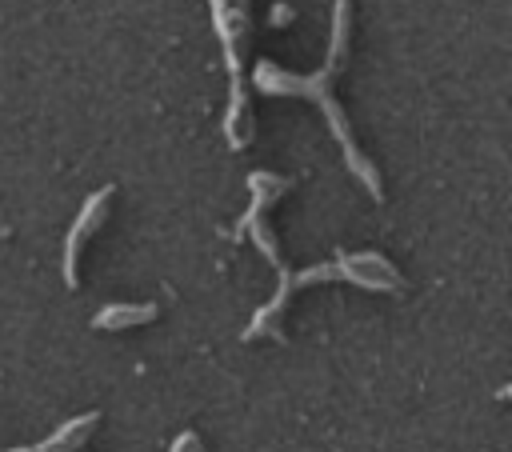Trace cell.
<instances>
[{
  "mask_svg": "<svg viewBox=\"0 0 512 452\" xmlns=\"http://www.w3.org/2000/svg\"><path fill=\"white\" fill-rule=\"evenodd\" d=\"M252 84H256L260 92H276V96H280V92H292V96H312V100L324 108V116H328V124H332V132H336L340 148H344L348 168H352V172L364 180V188L372 192V200H384V188H380V176H376L372 160H364V156H360V148L352 144L348 120H344L340 104H336V100H332V92H328V84H332V68L312 72V76H292V72L276 68L272 60H260V64L252 68Z\"/></svg>",
  "mask_w": 512,
  "mask_h": 452,
  "instance_id": "1",
  "label": "cell"
},
{
  "mask_svg": "<svg viewBox=\"0 0 512 452\" xmlns=\"http://www.w3.org/2000/svg\"><path fill=\"white\" fill-rule=\"evenodd\" d=\"M280 272V288H276V296L252 316V324L244 328V340H252V336H264V332H272V336H280L276 332V320H280V312H284V304H288V296L300 288V284H316V280H332L336 276V264H312V268H300V272H288L284 264L276 268Z\"/></svg>",
  "mask_w": 512,
  "mask_h": 452,
  "instance_id": "2",
  "label": "cell"
},
{
  "mask_svg": "<svg viewBox=\"0 0 512 452\" xmlns=\"http://www.w3.org/2000/svg\"><path fill=\"white\" fill-rule=\"evenodd\" d=\"M336 276H344L368 292H400L404 288V276L380 252H356V256L336 252Z\"/></svg>",
  "mask_w": 512,
  "mask_h": 452,
  "instance_id": "3",
  "label": "cell"
},
{
  "mask_svg": "<svg viewBox=\"0 0 512 452\" xmlns=\"http://www.w3.org/2000/svg\"><path fill=\"white\" fill-rule=\"evenodd\" d=\"M108 200H112V184H108V188H100V192H92V196L80 204V212H76V220H72V228H68V236H64V284H68V288H76V284H80V276H76L80 244H84V240L96 232V224L104 220Z\"/></svg>",
  "mask_w": 512,
  "mask_h": 452,
  "instance_id": "4",
  "label": "cell"
},
{
  "mask_svg": "<svg viewBox=\"0 0 512 452\" xmlns=\"http://www.w3.org/2000/svg\"><path fill=\"white\" fill-rule=\"evenodd\" d=\"M96 420H100V412H84V416H72V420H64L48 440H40L32 452H76L84 440H88V432L96 428Z\"/></svg>",
  "mask_w": 512,
  "mask_h": 452,
  "instance_id": "5",
  "label": "cell"
},
{
  "mask_svg": "<svg viewBox=\"0 0 512 452\" xmlns=\"http://www.w3.org/2000/svg\"><path fill=\"white\" fill-rule=\"evenodd\" d=\"M248 188H252V208L240 216L236 232H244V224H252L256 216H264V208H268L280 192H288V180L276 176V172H248Z\"/></svg>",
  "mask_w": 512,
  "mask_h": 452,
  "instance_id": "6",
  "label": "cell"
},
{
  "mask_svg": "<svg viewBox=\"0 0 512 452\" xmlns=\"http://www.w3.org/2000/svg\"><path fill=\"white\" fill-rule=\"evenodd\" d=\"M156 304H108L92 316V328H104V332H116V328H128V324H148L156 320Z\"/></svg>",
  "mask_w": 512,
  "mask_h": 452,
  "instance_id": "7",
  "label": "cell"
},
{
  "mask_svg": "<svg viewBox=\"0 0 512 452\" xmlns=\"http://www.w3.org/2000/svg\"><path fill=\"white\" fill-rule=\"evenodd\" d=\"M348 0H336V8H332V52H328V68L336 72V64H340V56H344V44H348Z\"/></svg>",
  "mask_w": 512,
  "mask_h": 452,
  "instance_id": "8",
  "label": "cell"
},
{
  "mask_svg": "<svg viewBox=\"0 0 512 452\" xmlns=\"http://www.w3.org/2000/svg\"><path fill=\"white\" fill-rule=\"evenodd\" d=\"M168 452H200V440H196V432H180L176 440H172V448Z\"/></svg>",
  "mask_w": 512,
  "mask_h": 452,
  "instance_id": "9",
  "label": "cell"
},
{
  "mask_svg": "<svg viewBox=\"0 0 512 452\" xmlns=\"http://www.w3.org/2000/svg\"><path fill=\"white\" fill-rule=\"evenodd\" d=\"M272 12H276V16H272V20H276V24H284V20H288V16H292V12H288V8H280V4H276V8H272Z\"/></svg>",
  "mask_w": 512,
  "mask_h": 452,
  "instance_id": "10",
  "label": "cell"
},
{
  "mask_svg": "<svg viewBox=\"0 0 512 452\" xmlns=\"http://www.w3.org/2000/svg\"><path fill=\"white\" fill-rule=\"evenodd\" d=\"M4 452H32V448H4Z\"/></svg>",
  "mask_w": 512,
  "mask_h": 452,
  "instance_id": "11",
  "label": "cell"
}]
</instances>
